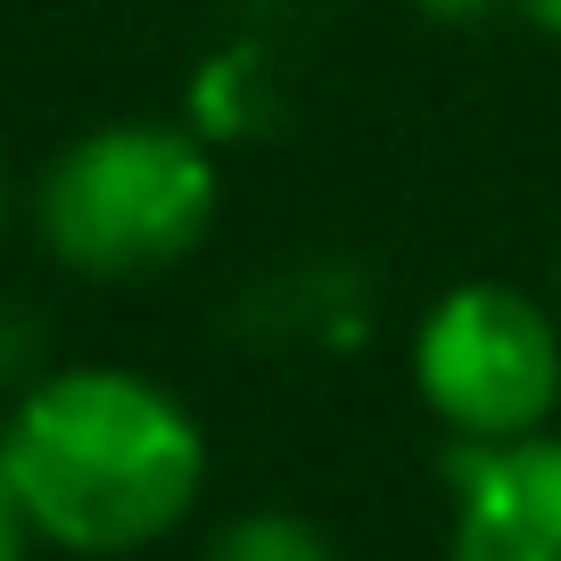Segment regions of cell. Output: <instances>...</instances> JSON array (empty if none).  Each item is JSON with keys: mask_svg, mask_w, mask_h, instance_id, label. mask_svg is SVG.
Instances as JSON below:
<instances>
[{"mask_svg": "<svg viewBox=\"0 0 561 561\" xmlns=\"http://www.w3.org/2000/svg\"><path fill=\"white\" fill-rule=\"evenodd\" d=\"M0 462L34 545L124 561L165 545L207 495V430L133 364H50L0 421Z\"/></svg>", "mask_w": 561, "mask_h": 561, "instance_id": "cell-1", "label": "cell"}, {"mask_svg": "<svg viewBox=\"0 0 561 561\" xmlns=\"http://www.w3.org/2000/svg\"><path fill=\"white\" fill-rule=\"evenodd\" d=\"M224 165L198 124H91L34 174V240L83 280H149L207 248Z\"/></svg>", "mask_w": 561, "mask_h": 561, "instance_id": "cell-2", "label": "cell"}, {"mask_svg": "<svg viewBox=\"0 0 561 561\" xmlns=\"http://www.w3.org/2000/svg\"><path fill=\"white\" fill-rule=\"evenodd\" d=\"M421 413L446 446H495L553 430L561 404V314L520 280H455L421 306L404 347Z\"/></svg>", "mask_w": 561, "mask_h": 561, "instance_id": "cell-3", "label": "cell"}, {"mask_svg": "<svg viewBox=\"0 0 561 561\" xmlns=\"http://www.w3.org/2000/svg\"><path fill=\"white\" fill-rule=\"evenodd\" d=\"M446 561H561V438L446 446Z\"/></svg>", "mask_w": 561, "mask_h": 561, "instance_id": "cell-4", "label": "cell"}, {"mask_svg": "<svg viewBox=\"0 0 561 561\" xmlns=\"http://www.w3.org/2000/svg\"><path fill=\"white\" fill-rule=\"evenodd\" d=\"M198 561H339V545H331V528L306 520V512L256 504V512H231Z\"/></svg>", "mask_w": 561, "mask_h": 561, "instance_id": "cell-5", "label": "cell"}, {"mask_svg": "<svg viewBox=\"0 0 561 561\" xmlns=\"http://www.w3.org/2000/svg\"><path fill=\"white\" fill-rule=\"evenodd\" d=\"M42 322L25 314L18 298H0V388H25V380H42Z\"/></svg>", "mask_w": 561, "mask_h": 561, "instance_id": "cell-6", "label": "cell"}, {"mask_svg": "<svg viewBox=\"0 0 561 561\" xmlns=\"http://www.w3.org/2000/svg\"><path fill=\"white\" fill-rule=\"evenodd\" d=\"M430 25H455V34H471V25H488V18H504L512 0H413Z\"/></svg>", "mask_w": 561, "mask_h": 561, "instance_id": "cell-7", "label": "cell"}, {"mask_svg": "<svg viewBox=\"0 0 561 561\" xmlns=\"http://www.w3.org/2000/svg\"><path fill=\"white\" fill-rule=\"evenodd\" d=\"M25 545H34V520H25L18 488H9V462H0V561H25Z\"/></svg>", "mask_w": 561, "mask_h": 561, "instance_id": "cell-8", "label": "cell"}, {"mask_svg": "<svg viewBox=\"0 0 561 561\" xmlns=\"http://www.w3.org/2000/svg\"><path fill=\"white\" fill-rule=\"evenodd\" d=\"M512 18L528 25V34H545V42H561V0H512Z\"/></svg>", "mask_w": 561, "mask_h": 561, "instance_id": "cell-9", "label": "cell"}, {"mask_svg": "<svg viewBox=\"0 0 561 561\" xmlns=\"http://www.w3.org/2000/svg\"><path fill=\"white\" fill-rule=\"evenodd\" d=\"M0 224H9V158H0Z\"/></svg>", "mask_w": 561, "mask_h": 561, "instance_id": "cell-10", "label": "cell"}, {"mask_svg": "<svg viewBox=\"0 0 561 561\" xmlns=\"http://www.w3.org/2000/svg\"><path fill=\"white\" fill-rule=\"evenodd\" d=\"M553 314H561V248H553Z\"/></svg>", "mask_w": 561, "mask_h": 561, "instance_id": "cell-11", "label": "cell"}]
</instances>
